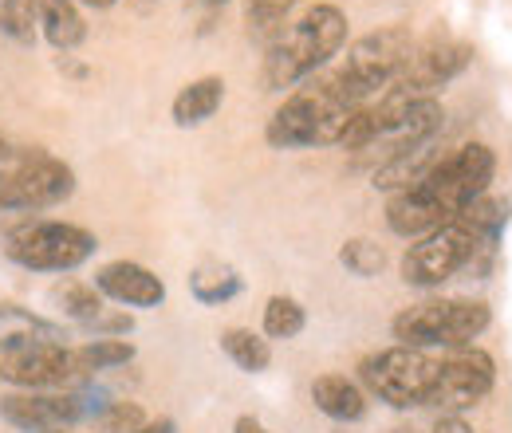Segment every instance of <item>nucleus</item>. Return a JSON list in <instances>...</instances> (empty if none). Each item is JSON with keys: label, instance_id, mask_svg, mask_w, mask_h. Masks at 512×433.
I'll return each mask as SVG.
<instances>
[{"label": "nucleus", "instance_id": "12", "mask_svg": "<svg viewBox=\"0 0 512 433\" xmlns=\"http://www.w3.org/2000/svg\"><path fill=\"white\" fill-rule=\"evenodd\" d=\"M469 63H473V48L465 40H434L422 52L414 48L406 71L394 83L406 87V91H414V95H422V99H434V91L446 87L449 79H457Z\"/></svg>", "mask_w": 512, "mask_h": 433}, {"label": "nucleus", "instance_id": "26", "mask_svg": "<svg viewBox=\"0 0 512 433\" xmlns=\"http://www.w3.org/2000/svg\"><path fill=\"white\" fill-rule=\"evenodd\" d=\"M493 311L485 300H449V351L473 347V339L489 327Z\"/></svg>", "mask_w": 512, "mask_h": 433}, {"label": "nucleus", "instance_id": "7", "mask_svg": "<svg viewBox=\"0 0 512 433\" xmlns=\"http://www.w3.org/2000/svg\"><path fill=\"white\" fill-rule=\"evenodd\" d=\"M481 245H485L481 237H473L465 225L449 221L402 252V280L410 288H442L449 276H457L465 264L477 260Z\"/></svg>", "mask_w": 512, "mask_h": 433}, {"label": "nucleus", "instance_id": "21", "mask_svg": "<svg viewBox=\"0 0 512 433\" xmlns=\"http://www.w3.org/2000/svg\"><path fill=\"white\" fill-rule=\"evenodd\" d=\"M40 32L60 52L79 48L83 36H87V24H83L79 4L75 0H40Z\"/></svg>", "mask_w": 512, "mask_h": 433}, {"label": "nucleus", "instance_id": "1", "mask_svg": "<svg viewBox=\"0 0 512 433\" xmlns=\"http://www.w3.org/2000/svg\"><path fill=\"white\" fill-rule=\"evenodd\" d=\"M343 44H347V16L335 4L308 8L292 28H284L268 44V56H264V67H260L264 91H288V87L304 83Z\"/></svg>", "mask_w": 512, "mask_h": 433}, {"label": "nucleus", "instance_id": "25", "mask_svg": "<svg viewBox=\"0 0 512 433\" xmlns=\"http://www.w3.org/2000/svg\"><path fill=\"white\" fill-rule=\"evenodd\" d=\"M190 292L201 304L217 308V304H229L241 292V276L229 264H201L190 276Z\"/></svg>", "mask_w": 512, "mask_h": 433}, {"label": "nucleus", "instance_id": "3", "mask_svg": "<svg viewBox=\"0 0 512 433\" xmlns=\"http://www.w3.org/2000/svg\"><path fill=\"white\" fill-rule=\"evenodd\" d=\"M355 111H359V107L343 103V99L327 87V79H316V83H308V87H296V91L276 107V115L268 119L264 138H268V146H276V150L327 146V142L339 146V138H343V130H347Z\"/></svg>", "mask_w": 512, "mask_h": 433}, {"label": "nucleus", "instance_id": "6", "mask_svg": "<svg viewBox=\"0 0 512 433\" xmlns=\"http://www.w3.org/2000/svg\"><path fill=\"white\" fill-rule=\"evenodd\" d=\"M71 193H75L71 166L44 150H28L20 158L0 162V209H52Z\"/></svg>", "mask_w": 512, "mask_h": 433}, {"label": "nucleus", "instance_id": "16", "mask_svg": "<svg viewBox=\"0 0 512 433\" xmlns=\"http://www.w3.org/2000/svg\"><path fill=\"white\" fill-rule=\"evenodd\" d=\"M446 158V150H438V142L430 138V142H418V146H410V150H398V154H390L383 166L375 170V178H371V186L383 189V193H402V189H418L426 178H430V170L438 166Z\"/></svg>", "mask_w": 512, "mask_h": 433}, {"label": "nucleus", "instance_id": "2", "mask_svg": "<svg viewBox=\"0 0 512 433\" xmlns=\"http://www.w3.org/2000/svg\"><path fill=\"white\" fill-rule=\"evenodd\" d=\"M410 56H414V36H410V28L386 24L379 32H367L363 40H355V44L347 48L343 67H335V71L323 75V79H327V87H331L343 103L363 107L371 95L386 91V87L406 71Z\"/></svg>", "mask_w": 512, "mask_h": 433}, {"label": "nucleus", "instance_id": "14", "mask_svg": "<svg viewBox=\"0 0 512 433\" xmlns=\"http://www.w3.org/2000/svg\"><path fill=\"white\" fill-rule=\"evenodd\" d=\"M386 225H390V233H398L406 241H422L434 229L449 225V213L426 189H402V193H390V201H386Z\"/></svg>", "mask_w": 512, "mask_h": 433}, {"label": "nucleus", "instance_id": "18", "mask_svg": "<svg viewBox=\"0 0 512 433\" xmlns=\"http://www.w3.org/2000/svg\"><path fill=\"white\" fill-rule=\"evenodd\" d=\"M312 402L320 414L335 418V422H359L367 414V394L343 374H320L312 382Z\"/></svg>", "mask_w": 512, "mask_h": 433}, {"label": "nucleus", "instance_id": "9", "mask_svg": "<svg viewBox=\"0 0 512 433\" xmlns=\"http://www.w3.org/2000/svg\"><path fill=\"white\" fill-rule=\"evenodd\" d=\"M493 382H497V363H493L489 351H481V347H457V351H449V359L438 363V374H434V386H430L426 406H438L442 414L473 410L477 402L489 398Z\"/></svg>", "mask_w": 512, "mask_h": 433}, {"label": "nucleus", "instance_id": "28", "mask_svg": "<svg viewBox=\"0 0 512 433\" xmlns=\"http://www.w3.org/2000/svg\"><path fill=\"white\" fill-rule=\"evenodd\" d=\"M40 28V0H0V32L16 44H32Z\"/></svg>", "mask_w": 512, "mask_h": 433}, {"label": "nucleus", "instance_id": "23", "mask_svg": "<svg viewBox=\"0 0 512 433\" xmlns=\"http://www.w3.org/2000/svg\"><path fill=\"white\" fill-rule=\"evenodd\" d=\"M221 351H225L241 371H249V374L268 371V363H272L268 339H260L253 327H225V331H221Z\"/></svg>", "mask_w": 512, "mask_h": 433}, {"label": "nucleus", "instance_id": "36", "mask_svg": "<svg viewBox=\"0 0 512 433\" xmlns=\"http://www.w3.org/2000/svg\"><path fill=\"white\" fill-rule=\"evenodd\" d=\"M79 4H87V8H111V4H119V0H79Z\"/></svg>", "mask_w": 512, "mask_h": 433}, {"label": "nucleus", "instance_id": "33", "mask_svg": "<svg viewBox=\"0 0 512 433\" xmlns=\"http://www.w3.org/2000/svg\"><path fill=\"white\" fill-rule=\"evenodd\" d=\"M430 433H473V426L461 418V414H442L438 422H434V430Z\"/></svg>", "mask_w": 512, "mask_h": 433}, {"label": "nucleus", "instance_id": "34", "mask_svg": "<svg viewBox=\"0 0 512 433\" xmlns=\"http://www.w3.org/2000/svg\"><path fill=\"white\" fill-rule=\"evenodd\" d=\"M174 430H178V426H174L170 418H158V422H142L134 433H174Z\"/></svg>", "mask_w": 512, "mask_h": 433}, {"label": "nucleus", "instance_id": "29", "mask_svg": "<svg viewBox=\"0 0 512 433\" xmlns=\"http://www.w3.org/2000/svg\"><path fill=\"white\" fill-rule=\"evenodd\" d=\"M56 304L64 308V315H71L75 323H91L99 311H103V292L95 284H79V280H67L64 288H56Z\"/></svg>", "mask_w": 512, "mask_h": 433}, {"label": "nucleus", "instance_id": "19", "mask_svg": "<svg viewBox=\"0 0 512 433\" xmlns=\"http://www.w3.org/2000/svg\"><path fill=\"white\" fill-rule=\"evenodd\" d=\"M221 103H225V79H221V75H201V79L186 83V87L174 95L170 115H174L178 126H197V123H205V119H213V115L221 111Z\"/></svg>", "mask_w": 512, "mask_h": 433}, {"label": "nucleus", "instance_id": "11", "mask_svg": "<svg viewBox=\"0 0 512 433\" xmlns=\"http://www.w3.org/2000/svg\"><path fill=\"white\" fill-rule=\"evenodd\" d=\"M0 418L20 433H56L87 418V406L67 390H16L0 398Z\"/></svg>", "mask_w": 512, "mask_h": 433}, {"label": "nucleus", "instance_id": "15", "mask_svg": "<svg viewBox=\"0 0 512 433\" xmlns=\"http://www.w3.org/2000/svg\"><path fill=\"white\" fill-rule=\"evenodd\" d=\"M398 347H449V300H422L390 319Z\"/></svg>", "mask_w": 512, "mask_h": 433}, {"label": "nucleus", "instance_id": "39", "mask_svg": "<svg viewBox=\"0 0 512 433\" xmlns=\"http://www.w3.org/2000/svg\"><path fill=\"white\" fill-rule=\"evenodd\" d=\"M394 433H418V430H394Z\"/></svg>", "mask_w": 512, "mask_h": 433}, {"label": "nucleus", "instance_id": "17", "mask_svg": "<svg viewBox=\"0 0 512 433\" xmlns=\"http://www.w3.org/2000/svg\"><path fill=\"white\" fill-rule=\"evenodd\" d=\"M442 126H446L442 103H438V99H418V103H410V111L390 126L383 138H375L371 146H383L386 158H390V154H398V150H410V146H418V142H430Z\"/></svg>", "mask_w": 512, "mask_h": 433}, {"label": "nucleus", "instance_id": "20", "mask_svg": "<svg viewBox=\"0 0 512 433\" xmlns=\"http://www.w3.org/2000/svg\"><path fill=\"white\" fill-rule=\"evenodd\" d=\"M64 327L36 315V311L20 308V304H0V347H16V343H64Z\"/></svg>", "mask_w": 512, "mask_h": 433}, {"label": "nucleus", "instance_id": "40", "mask_svg": "<svg viewBox=\"0 0 512 433\" xmlns=\"http://www.w3.org/2000/svg\"><path fill=\"white\" fill-rule=\"evenodd\" d=\"M56 433H67V430H56Z\"/></svg>", "mask_w": 512, "mask_h": 433}, {"label": "nucleus", "instance_id": "4", "mask_svg": "<svg viewBox=\"0 0 512 433\" xmlns=\"http://www.w3.org/2000/svg\"><path fill=\"white\" fill-rule=\"evenodd\" d=\"M95 248H99L95 233H87L83 225H67V221H32V225L12 229L4 241L8 260L32 272H71L87 264Z\"/></svg>", "mask_w": 512, "mask_h": 433}, {"label": "nucleus", "instance_id": "30", "mask_svg": "<svg viewBox=\"0 0 512 433\" xmlns=\"http://www.w3.org/2000/svg\"><path fill=\"white\" fill-rule=\"evenodd\" d=\"M339 264L351 272V276H359V280H371V276H379L386 264V252L375 241H367V237H355V241H347V245L339 248Z\"/></svg>", "mask_w": 512, "mask_h": 433}, {"label": "nucleus", "instance_id": "5", "mask_svg": "<svg viewBox=\"0 0 512 433\" xmlns=\"http://www.w3.org/2000/svg\"><path fill=\"white\" fill-rule=\"evenodd\" d=\"M434 374H438V359H430L418 347H386V351H375L359 363L363 386L394 410L426 406Z\"/></svg>", "mask_w": 512, "mask_h": 433}, {"label": "nucleus", "instance_id": "10", "mask_svg": "<svg viewBox=\"0 0 512 433\" xmlns=\"http://www.w3.org/2000/svg\"><path fill=\"white\" fill-rule=\"evenodd\" d=\"M83 374L75 367V347L67 343H16L0 347V382L16 390H64Z\"/></svg>", "mask_w": 512, "mask_h": 433}, {"label": "nucleus", "instance_id": "32", "mask_svg": "<svg viewBox=\"0 0 512 433\" xmlns=\"http://www.w3.org/2000/svg\"><path fill=\"white\" fill-rule=\"evenodd\" d=\"M95 422H99L103 433H134L146 422V414H142L138 402H107V406L95 414Z\"/></svg>", "mask_w": 512, "mask_h": 433}, {"label": "nucleus", "instance_id": "24", "mask_svg": "<svg viewBox=\"0 0 512 433\" xmlns=\"http://www.w3.org/2000/svg\"><path fill=\"white\" fill-rule=\"evenodd\" d=\"M130 359H134V343H127V339H91V343L75 347V367H79L83 378L127 367Z\"/></svg>", "mask_w": 512, "mask_h": 433}, {"label": "nucleus", "instance_id": "27", "mask_svg": "<svg viewBox=\"0 0 512 433\" xmlns=\"http://www.w3.org/2000/svg\"><path fill=\"white\" fill-rule=\"evenodd\" d=\"M304 323H308L304 304L292 296H272L264 304V335L268 339H296L304 331Z\"/></svg>", "mask_w": 512, "mask_h": 433}, {"label": "nucleus", "instance_id": "13", "mask_svg": "<svg viewBox=\"0 0 512 433\" xmlns=\"http://www.w3.org/2000/svg\"><path fill=\"white\" fill-rule=\"evenodd\" d=\"M95 288L115 300V304H127V308H158L166 300V284L162 276H154L146 264H134V260H111L95 272Z\"/></svg>", "mask_w": 512, "mask_h": 433}, {"label": "nucleus", "instance_id": "8", "mask_svg": "<svg viewBox=\"0 0 512 433\" xmlns=\"http://www.w3.org/2000/svg\"><path fill=\"white\" fill-rule=\"evenodd\" d=\"M493 174H497V154H493V146H485V142H465V146L449 150L418 189H426V193L449 213V221H453L469 201H477L481 193H489Z\"/></svg>", "mask_w": 512, "mask_h": 433}, {"label": "nucleus", "instance_id": "35", "mask_svg": "<svg viewBox=\"0 0 512 433\" xmlns=\"http://www.w3.org/2000/svg\"><path fill=\"white\" fill-rule=\"evenodd\" d=\"M233 433H268V430H264V426H260L256 418H249V414H245V418H237V426H233Z\"/></svg>", "mask_w": 512, "mask_h": 433}, {"label": "nucleus", "instance_id": "38", "mask_svg": "<svg viewBox=\"0 0 512 433\" xmlns=\"http://www.w3.org/2000/svg\"><path fill=\"white\" fill-rule=\"evenodd\" d=\"M205 4H225V0H205Z\"/></svg>", "mask_w": 512, "mask_h": 433}, {"label": "nucleus", "instance_id": "31", "mask_svg": "<svg viewBox=\"0 0 512 433\" xmlns=\"http://www.w3.org/2000/svg\"><path fill=\"white\" fill-rule=\"evenodd\" d=\"M296 8V0H249L245 4V20H249V32L253 36H280L284 32V20L288 12Z\"/></svg>", "mask_w": 512, "mask_h": 433}, {"label": "nucleus", "instance_id": "37", "mask_svg": "<svg viewBox=\"0 0 512 433\" xmlns=\"http://www.w3.org/2000/svg\"><path fill=\"white\" fill-rule=\"evenodd\" d=\"M8 154H12V150H8V142H4V134H0V162H4Z\"/></svg>", "mask_w": 512, "mask_h": 433}, {"label": "nucleus", "instance_id": "22", "mask_svg": "<svg viewBox=\"0 0 512 433\" xmlns=\"http://www.w3.org/2000/svg\"><path fill=\"white\" fill-rule=\"evenodd\" d=\"M457 225H465L473 237H481L485 245H493L501 233H505V225H509V205L501 201V197H489V193H481L477 201H469L457 217H453Z\"/></svg>", "mask_w": 512, "mask_h": 433}]
</instances>
